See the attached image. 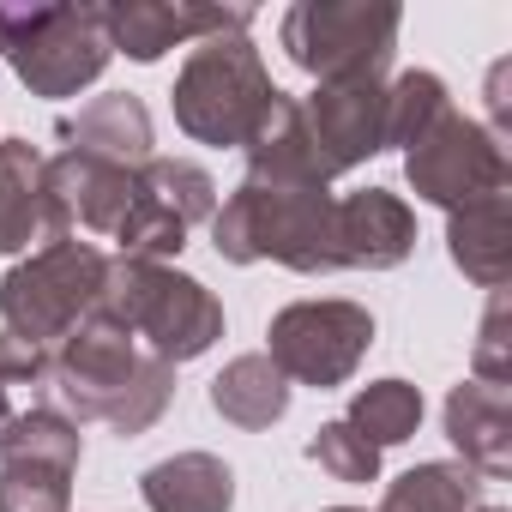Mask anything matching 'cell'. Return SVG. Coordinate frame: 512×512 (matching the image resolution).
Segmentation results:
<instances>
[{
	"mask_svg": "<svg viewBox=\"0 0 512 512\" xmlns=\"http://www.w3.org/2000/svg\"><path fill=\"white\" fill-rule=\"evenodd\" d=\"M211 241L229 266H260L278 260L290 272H338V199L332 193H284V187H253L241 181L211 211Z\"/></svg>",
	"mask_w": 512,
	"mask_h": 512,
	"instance_id": "cell-1",
	"label": "cell"
},
{
	"mask_svg": "<svg viewBox=\"0 0 512 512\" xmlns=\"http://www.w3.org/2000/svg\"><path fill=\"white\" fill-rule=\"evenodd\" d=\"M97 314H109L115 326L145 338V356H157L169 368L205 356L223 338V302L199 278H187L175 266H151V260H109Z\"/></svg>",
	"mask_w": 512,
	"mask_h": 512,
	"instance_id": "cell-2",
	"label": "cell"
},
{
	"mask_svg": "<svg viewBox=\"0 0 512 512\" xmlns=\"http://www.w3.org/2000/svg\"><path fill=\"white\" fill-rule=\"evenodd\" d=\"M404 13L392 0H296L278 37L284 55L320 85H386Z\"/></svg>",
	"mask_w": 512,
	"mask_h": 512,
	"instance_id": "cell-3",
	"label": "cell"
},
{
	"mask_svg": "<svg viewBox=\"0 0 512 512\" xmlns=\"http://www.w3.org/2000/svg\"><path fill=\"white\" fill-rule=\"evenodd\" d=\"M103 278H109V260L91 241H79V235L43 241L37 253H25L7 272V284H0V320H7L0 332H13L37 350L61 344L79 320L97 314Z\"/></svg>",
	"mask_w": 512,
	"mask_h": 512,
	"instance_id": "cell-4",
	"label": "cell"
},
{
	"mask_svg": "<svg viewBox=\"0 0 512 512\" xmlns=\"http://www.w3.org/2000/svg\"><path fill=\"white\" fill-rule=\"evenodd\" d=\"M272 73L260 61L247 37H211L187 55V67L175 73V91H169V109H175V127L199 145H247L253 121L266 115L272 103Z\"/></svg>",
	"mask_w": 512,
	"mask_h": 512,
	"instance_id": "cell-5",
	"label": "cell"
},
{
	"mask_svg": "<svg viewBox=\"0 0 512 512\" xmlns=\"http://www.w3.org/2000/svg\"><path fill=\"white\" fill-rule=\"evenodd\" d=\"M103 7H25L7 13V67L31 97H79L109 67Z\"/></svg>",
	"mask_w": 512,
	"mask_h": 512,
	"instance_id": "cell-6",
	"label": "cell"
},
{
	"mask_svg": "<svg viewBox=\"0 0 512 512\" xmlns=\"http://www.w3.org/2000/svg\"><path fill=\"white\" fill-rule=\"evenodd\" d=\"M374 344V314L362 302H344V296H326V302H290L272 314L266 326V356L284 380L296 386H314V392H332L344 386L362 356Z\"/></svg>",
	"mask_w": 512,
	"mask_h": 512,
	"instance_id": "cell-7",
	"label": "cell"
},
{
	"mask_svg": "<svg viewBox=\"0 0 512 512\" xmlns=\"http://www.w3.org/2000/svg\"><path fill=\"white\" fill-rule=\"evenodd\" d=\"M404 175L410 187L428 199V205H446V211H464L476 199H494L512 187V157L500 145L494 127L446 109L410 151H404Z\"/></svg>",
	"mask_w": 512,
	"mask_h": 512,
	"instance_id": "cell-8",
	"label": "cell"
},
{
	"mask_svg": "<svg viewBox=\"0 0 512 512\" xmlns=\"http://www.w3.org/2000/svg\"><path fill=\"white\" fill-rule=\"evenodd\" d=\"M79 458V422L61 410H19L0 428V512H67Z\"/></svg>",
	"mask_w": 512,
	"mask_h": 512,
	"instance_id": "cell-9",
	"label": "cell"
},
{
	"mask_svg": "<svg viewBox=\"0 0 512 512\" xmlns=\"http://www.w3.org/2000/svg\"><path fill=\"white\" fill-rule=\"evenodd\" d=\"M139 362H145L139 338H133L127 326H115L109 314H91V320H79V326L61 338V350L49 356V374H55L61 404H67L79 422H109L115 404H121L127 386H133Z\"/></svg>",
	"mask_w": 512,
	"mask_h": 512,
	"instance_id": "cell-10",
	"label": "cell"
},
{
	"mask_svg": "<svg viewBox=\"0 0 512 512\" xmlns=\"http://www.w3.org/2000/svg\"><path fill=\"white\" fill-rule=\"evenodd\" d=\"M133 199H139V169H115L85 151L43 157V241H61L73 229L115 241Z\"/></svg>",
	"mask_w": 512,
	"mask_h": 512,
	"instance_id": "cell-11",
	"label": "cell"
},
{
	"mask_svg": "<svg viewBox=\"0 0 512 512\" xmlns=\"http://www.w3.org/2000/svg\"><path fill=\"white\" fill-rule=\"evenodd\" d=\"M253 7H169V0H121L103 7V37L127 61H163L175 43H211V37H247Z\"/></svg>",
	"mask_w": 512,
	"mask_h": 512,
	"instance_id": "cell-12",
	"label": "cell"
},
{
	"mask_svg": "<svg viewBox=\"0 0 512 512\" xmlns=\"http://www.w3.org/2000/svg\"><path fill=\"white\" fill-rule=\"evenodd\" d=\"M241 151H247V181L253 187H284V193H314V187L326 193L332 187V169H326V157L308 133V115L290 91H272L266 115L253 121Z\"/></svg>",
	"mask_w": 512,
	"mask_h": 512,
	"instance_id": "cell-13",
	"label": "cell"
},
{
	"mask_svg": "<svg viewBox=\"0 0 512 512\" xmlns=\"http://www.w3.org/2000/svg\"><path fill=\"white\" fill-rule=\"evenodd\" d=\"M302 115L332 175L386 151V85H320Z\"/></svg>",
	"mask_w": 512,
	"mask_h": 512,
	"instance_id": "cell-14",
	"label": "cell"
},
{
	"mask_svg": "<svg viewBox=\"0 0 512 512\" xmlns=\"http://www.w3.org/2000/svg\"><path fill=\"white\" fill-rule=\"evenodd\" d=\"M410 247H416V211L398 193L362 187L338 199V272H392L410 260Z\"/></svg>",
	"mask_w": 512,
	"mask_h": 512,
	"instance_id": "cell-15",
	"label": "cell"
},
{
	"mask_svg": "<svg viewBox=\"0 0 512 512\" xmlns=\"http://www.w3.org/2000/svg\"><path fill=\"white\" fill-rule=\"evenodd\" d=\"M446 440L458 446V464L476 476H506L512 470V392L458 380L446 392Z\"/></svg>",
	"mask_w": 512,
	"mask_h": 512,
	"instance_id": "cell-16",
	"label": "cell"
},
{
	"mask_svg": "<svg viewBox=\"0 0 512 512\" xmlns=\"http://www.w3.org/2000/svg\"><path fill=\"white\" fill-rule=\"evenodd\" d=\"M61 145L67 151H85V157H103L115 169H145L151 163V115L139 97L127 91H109V97H91L79 115H67L61 127Z\"/></svg>",
	"mask_w": 512,
	"mask_h": 512,
	"instance_id": "cell-17",
	"label": "cell"
},
{
	"mask_svg": "<svg viewBox=\"0 0 512 512\" xmlns=\"http://www.w3.org/2000/svg\"><path fill=\"white\" fill-rule=\"evenodd\" d=\"M446 253L470 284L506 290L512 284V193H494V199H476V205L452 211Z\"/></svg>",
	"mask_w": 512,
	"mask_h": 512,
	"instance_id": "cell-18",
	"label": "cell"
},
{
	"mask_svg": "<svg viewBox=\"0 0 512 512\" xmlns=\"http://www.w3.org/2000/svg\"><path fill=\"white\" fill-rule=\"evenodd\" d=\"M139 494L151 512H229L235 506V470L211 452H175L139 476Z\"/></svg>",
	"mask_w": 512,
	"mask_h": 512,
	"instance_id": "cell-19",
	"label": "cell"
},
{
	"mask_svg": "<svg viewBox=\"0 0 512 512\" xmlns=\"http://www.w3.org/2000/svg\"><path fill=\"white\" fill-rule=\"evenodd\" d=\"M211 410L247 434H260L272 422H284L290 410V380L272 368V356H235L217 380H211Z\"/></svg>",
	"mask_w": 512,
	"mask_h": 512,
	"instance_id": "cell-20",
	"label": "cell"
},
{
	"mask_svg": "<svg viewBox=\"0 0 512 512\" xmlns=\"http://www.w3.org/2000/svg\"><path fill=\"white\" fill-rule=\"evenodd\" d=\"M43 235V151L0 139V253H25Z\"/></svg>",
	"mask_w": 512,
	"mask_h": 512,
	"instance_id": "cell-21",
	"label": "cell"
},
{
	"mask_svg": "<svg viewBox=\"0 0 512 512\" xmlns=\"http://www.w3.org/2000/svg\"><path fill=\"white\" fill-rule=\"evenodd\" d=\"M476 506H482V476L452 458L404 470L380 500V512H476Z\"/></svg>",
	"mask_w": 512,
	"mask_h": 512,
	"instance_id": "cell-22",
	"label": "cell"
},
{
	"mask_svg": "<svg viewBox=\"0 0 512 512\" xmlns=\"http://www.w3.org/2000/svg\"><path fill=\"white\" fill-rule=\"evenodd\" d=\"M368 446H404L416 428H422V392L410 380H374L350 398V416H344Z\"/></svg>",
	"mask_w": 512,
	"mask_h": 512,
	"instance_id": "cell-23",
	"label": "cell"
},
{
	"mask_svg": "<svg viewBox=\"0 0 512 512\" xmlns=\"http://www.w3.org/2000/svg\"><path fill=\"white\" fill-rule=\"evenodd\" d=\"M446 109H452V97H446V79L440 73H398L386 85V145H404L410 151Z\"/></svg>",
	"mask_w": 512,
	"mask_h": 512,
	"instance_id": "cell-24",
	"label": "cell"
},
{
	"mask_svg": "<svg viewBox=\"0 0 512 512\" xmlns=\"http://www.w3.org/2000/svg\"><path fill=\"white\" fill-rule=\"evenodd\" d=\"M169 398H175V368H169V362H157V356H145V362H139V374H133V386H127V398L115 404L109 428L133 440V434H145V428L169 410Z\"/></svg>",
	"mask_w": 512,
	"mask_h": 512,
	"instance_id": "cell-25",
	"label": "cell"
},
{
	"mask_svg": "<svg viewBox=\"0 0 512 512\" xmlns=\"http://www.w3.org/2000/svg\"><path fill=\"white\" fill-rule=\"evenodd\" d=\"M308 458L332 476V482H374L380 476V446H368L350 422H326L308 440Z\"/></svg>",
	"mask_w": 512,
	"mask_h": 512,
	"instance_id": "cell-26",
	"label": "cell"
},
{
	"mask_svg": "<svg viewBox=\"0 0 512 512\" xmlns=\"http://www.w3.org/2000/svg\"><path fill=\"white\" fill-rule=\"evenodd\" d=\"M470 368H476L470 380L512 392V302H506V290H494V302H488V314H482V326H476Z\"/></svg>",
	"mask_w": 512,
	"mask_h": 512,
	"instance_id": "cell-27",
	"label": "cell"
},
{
	"mask_svg": "<svg viewBox=\"0 0 512 512\" xmlns=\"http://www.w3.org/2000/svg\"><path fill=\"white\" fill-rule=\"evenodd\" d=\"M43 374H49V350L0 332V392H7V386H37Z\"/></svg>",
	"mask_w": 512,
	"mask_h": 512,
	"instance_id": "cell-28",
	"label": "cell"
},
{
	"mask_svg": "<svg viewBox=\"0 0 512 512\" xmlns=\"http://www.w3.org/2000/svg\"><path fill=\"white\" fill-rule=\"evenodd\" d=\"M488 115H494V127H506V61L488 73Z\"/></svg>",
	"mask_w": 512,
	"mask_h": 512,
	"instance_id": "cell-29",
	"label": "cell"
},
{
	"mask_svg": "<svg viewBox=\"0 0 512 512\" xmlns=\"http://www.w3.org/2000/svg\"><path fill=\"white\" fill-rule=\"evenodd\" d=\"M0 55H7V7H0Z\"/></svg>",
	"mask_w": 512,
	"mask_h": 512,
	"instance_id": "cell-30",
	"label": "cell"
},
{
	"mask_svg": "<svg viewBox=\"0 0 512 512\" xmlns=\"http://www.w3.org/2000/svg\"><path fill=\"white\" fill-rule=\"evenodd\" d=\"M13 422V410H7V392H0V428H7Z\"/></svg>",
	"mask_w": 512,
	"mask_h": 512,
	"instance_id": "cell-31",
	"label": "cell"
},
{
	"mask_svg": "<svg viewBox=\"0 0 512 512\" xmlns=\"http://www.w3.org/2000/svg\"><path fill=\"white\" fill-rule=\"evenodd\" d=\"M326 512H362V506H326Z\"/></svg>",
	"mask_w": 512,
	"mask_h": 512,
	"instance_id": "cell-32",
	"label": "cell"
},
{
	"mask_svg": "<svg viewBox=\"0 0 512 512\" xmlns=\"http://www.w3.org/2000/svg\"><path fill=\"white\" fill-rule=\"evenodd\" d=\"M476 512H506V506H476Z\"/></svg>",
	"mask_w": 512,
	"mask_h": 512,
	"instance_id": "cell-33",
	"label": "cell"
}]
</instances>
